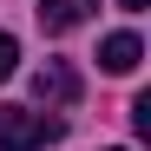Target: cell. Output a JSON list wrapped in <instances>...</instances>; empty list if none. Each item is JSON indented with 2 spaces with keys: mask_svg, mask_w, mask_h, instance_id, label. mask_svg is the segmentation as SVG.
<instances>
[{
  "mask_svg": "<svg viewBox=\"0 0 151 151\" xmlns=\"http://www.w3.org/2000/svg\"><path fill=\"white\" fill-rule=\"evenodd\" d=\"M13 66H20V40L0 33V79H13Z\"/></svg>",
  "mask_w": 151,
  "mask_h": 151,
  "instance_id": "6",
  "label": "cell"
},
{
  "mask_svg": "<svg viewBox=\"0 0 151 151\" xmlns=\"http://www.w3.org/2000/svg\"><path fill=\"white\" fill-rule=\"evenodd\" d=\"M132 132H138V138H151V92H138V99H132Z\"/></svg>",
  "mask_w": 151,
  "mask_h": 151,
  "instance_id": "5",
  "label": "cell"
},
{
  "mask_svg": "<svg viewBox=\"0 0 151 151\" xmlns=\"http://www.w3.org/2000/svg\"><path fill=\"white\" fill-rule=\"evenodd\" d=\"M33 92H40V105H72V99H79V72L59 66V59H46L33 72Z\"/></svg>",
  "mask_w": 151,
  "mask_h": 151,
  "instance_id": "2",
  "label": "cell"
},
{
  "mask_svg": "<svg viewBox=\"0 0 151 151\" xmlns=\"http://www.w3.org/2000/svg\"><path fill=\"white\" fill-rule=\"evenodd\" d=\"M118 7H125V13H145V7H151V0H118Z\"/></svg>",
  "mask_w": 151,
  "mask_h": 151,
  "instance_id": "7",
  "label": "cell"
},
{
  "mask_svg": "<svg viewBox=\"0 0 151 151\" xmlns=\"http://www.w3.org/2000/svg\"><path fill=\"white\" fill-rule=\"evenodd\" d=\"M92 7H99V0H40V27L46 33H72Z\"/></svg>",
  "mask_w": 151,
  "mask_h": 151,
  "instance_id": "3",
  "label": "cell"
},
{
  "mask_svg": "<svg viewBox=\"0 0 151 151\" xmlns=\"http://www.w3.org/2000/svg\"><path fill=\"white\" fill-rule=\"evenodd\" d=\"M66 125L46 118V112H27V105H0V151H46L59 145Z\"/></svg>",
  "mask_w": 151,
  "mask_h": 151,
  "instance_id": "1",
  "label": "cell"
},
{
  "mask_svg": "<svg viewBox=\"0 0 151 151\" xmlns=\"http://www.w3.org/2000/svg\"><path fill=\"white\" fill-rule=\"evenodd\" d=\"M138 59H145L138 33H112L105 46H99V66H105V72H138Z\"/></svg>",
  "mask_w": 151,
  "mask_h": 151,
  "instance_id": "4",
  "label": "cell"
}]
</instances>
